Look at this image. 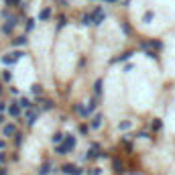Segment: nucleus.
I'll list each match as a JSON object with an SVG mask.
<instances>
[{
    "mask_svg": "<svg viewBox=\"0 0 175 175\" xmlns=\"http://www.w3.org/2000/svg\"><path fill=\"white\" fill-rule=\"evenodd\" d=\"M2 134H4V136L16 134V126H14V124H6V126H4V129H2Z\"/></svg>",
    "mask_w": 175,
    "mask_h": 175,
    "instance_id": "9",
    "label": "nucleus"
},
{
    "mask_svg": "<svg viewBox=\"0 0 175 175\" xmlns=\"http://www.w3.org/2000/svg\"><path fill=\"white\" fill-rule=\"evenodd\" d=\"M14 145H16V147H20V145H23V134H20V132H16V139H14Z\"/></svg>",
    "mask_w": 175,
    "mask_h": 175,
    "instance_id": "20",
    "label": "nucleus"
},
{
    "mask_svg": "<svg viewBox=\"0 0 175 175\" xmlns=\"http://www.w3.org/2000/svg\"><path fill=\"white\" fill-rule=\"evenodd\" d=\"M0 94H2V84H0Z\"/></svg>",
    "mask_w": 175,
    "mask_h": 175,
    "instance_id": "34",
    "label": "nucleus"
},
{
    "mask_svg": "<svg viewBox=\"0 0 175 175\" xmlns=\"http://www.w3.org/2000/svg\"><path fill=\"white\" fill-rule=\"evenodd\" d=\"M41 104H43V110H51V108H53V102H51V100H41Z\"/></svg>",
    "mask_w": 175,
    "mask_h": 175,
    "instance_id": "17",
    "label": "nucleus"
},
{
    "mask_svg": "<svg viewBox=\"0 0 175 175\" xmlns=\"http://www.w3.org/2000/svg\"><path fill=\"white\" fill-rule=\"evenodd\" d=\"M75 112H78V114H82V116H88V108H86V106H75Z\"/></svg>",
    "mask_w": 175,
    "mask_h": 175,
    "instance_id": "15",
    "label": "nucleus"
},
{
    "mask_svg": "<svg viewBox=\"0 0 175 175\" xmlns=\"http://www.w3.org/2000/svg\"><path fill=\"white\" fill-rule=\"evenodd\" d=\"M4 108H6V104H4V102H0V112H2Z\"/></svg>",
    "mask_w": 175,
    "mask_h": 175,
    "instance_id": "31",
    "label": "nucleus"
},
{
    "mask_svg": "<svg viewBox=\"0 0 175 175\" xmlns=\"http://www.w3.org/2000/svg\"><path fill=\"white\" fill-rule=\"evenodd\" d=\"M37 116H39V110H37V108H31V110L27 112V124H29V126L35 124V122H37Z\"/></svg>",
    "mask_w": 175,
    "mask_h": 175,
    "instance_id": "7",
    "label": "nucleus"
},
{
    "mask_svg": "<svg viewBox=\"0 0 175 175\" xmlns=\"http://www.w3.org/2000/svg\"><path fill=\"white\" fill-rule=\"evenodd\" d=\"M100 94H102V79H98L94 84V96H100Z\"/></svg>",
    "mask_w": 175,
    "mask_h": 175,
    "instance_id": "14",
    "label": "nucleus"
},
{
    "mask_svg": "<svg viewBox=\"0 0 175 175\" xmlns=\"http://www.w3.org/2000/svg\"><path fill=\"white\" fill-rule=\"evenodd\" d=\"M0 175H6V169L4 167H0Z\"/></svg>",
    "mask_w": 175,
    "mask_h": 175,
    "instance_id": "32",
    "label": "nucleus"
},
{
    "mask_svg": "<svg viewBox=\"0 0 175 175\" xmlns=\"http://www.w3.org/2000/svg\"><path fill=\"white\" fill-rule=\"evenodd\" d=\"M118 126H120L122 130H124V129H130V122H126V120H124V122H120V124H118Z\"/></svg>",
    "mask_w": 175,
    "mask_h": 175,
    "instance_id": "26",
    "label": "nucleus"
},
{
    "mask_svg": "<svg viewBox=\"0 0 175 175\" xmlns=\"http://www.w3.org/2000/svg\"><path fill=\"white\" fill-rule=\"evenodd\" d=\"M35 29V19H29L27 20V31H33Z\"/></svg>",
    "mask_w": 175,
    "mask_h": 175,
    "instance_id": "23",
    "label": "nucleus"
},
{
    "mask_svg": "<svg viewBox=\"0 0 175 175\" xmlns=\"http://www.w3.org/2000/svg\"><path fill=\"white\" fill-rule=\"evenodd\" d=\"M63 139H65V136H63L61 132H57V134H53V143H61Z\"/></svg>",
    "mask_w": 175,
    "mask_h": 175,
    "instance_id": "22",
    "label": "nucleus"
},
{
    "mask_svg": "<svg viewBox=\"0 0 175 175\" xmlns=\"http://www.w3.org/2000/svg\"><path fill=\"white\" fill-rule=\"evenodd\" d=\"M130 175H139V173H130Z\"/></svg>",
    "mask_w": 175,
    "mask_h": 175,
    "instance_id": "36",
    "label": "nucleus"
},
{
    "mask_svg": "<svg viewBox=\"0 0 175 175\" xmlns=\"http://www.w3.org/2000/svg\"><path fill=\"white\" fill-rule=\"evenodd\" d=\"M2 122H4V116H2V112H0V124H2Z\"/></svg>",
    "mask_w": 175,
    "mask_h": 175,
    "instance_id": "33",
    "label": "nucleus"
},
{
    "mask_svg": "<svg viewBox=\"0 0 175 175\" xmlns=\"http://www.w3.org/2000/svg\"><path fill=\"white\" fill-rule=\"evenodd\" d=\"M100 151H102L100 145H98V143H92V145H90V151H88L86 159H96V157H100V155H102Z\"/></svg>",
    "mask_w": 175,
    "mask_h": 175,
    "instance_id": "4",
    "label": "nucleus"
},
{
    "mask_svg": "<svg viewBox=\"0 0 175 175\" xmlns=\"http://www.w3.org/2000/svg\"><path fill=\"white\" fill-rule=\"evenodd\" d=\"M6 2H8V4H19L20 0H6Z\"/></svg>",
    "mask_w": 175,
    "mask_h": 175,
    "instance_id": "30",
    "label": "nucleus"
},
{
    "mask_svg": "<svg viewBox=\"0 0 175 175\" xmlns=\"http://www.w3.org/2000/svg\"><path fill=\"white\" fill-rule=\"evenodd\" d=\"M102 120H104V116H102V114H96V116H92V120H90V129L98 130V129L102 126Z\"/></svg>",
    "mask_w": 175,
    "mask_h": 175,
    "instance_id": "6",
    "label": "nucleus"
},
{
    "mask_svg": "<svg viewBox=\"0 0 175 175\" xmlns=\"http://www.w3.org/2000/svg\"><path fill=\"white\" fill-rule=\"evenodd\" d=\"M51 14H53V10H51V8H43V10H41V14H39V19H41V20H49Z\"/></svg>",
    "mask_w": 175,
    "mask_h": 175,
    "instance_id": "10",
    "label": "nucleus"
},
{
    "mask_svg": "<svg viewBox=\"0 0 175 175\" xmlns=\"http://www.w3.org/2000/svg\"><path fill=\"white\" fill-rule=\"evenodd\" d=\"M96 106H98V104H96V98H92V100H90V104H88V112H92Z\"/></svg>",
    "mask_w": 175,
    "mask_h": 175,
    "instance_id": "21",
    "label": "nucleus"
},
{
    "mask_svg": "<svg viewBox=\"0 0 175 175\" xmlns=\"http://www.w3.org/2000/svg\"><path fill=\"white\" fill-rule=\"evenodd\" d=\"M61 173L63 175H84L86 171H84L82 167H79V165H74V163H65L61 167Z\"/></svg>",
    "mask_w": 175,
    "mask_h": 175,
    "instance_id": "2",
    "label": "nucleus"
},
{
    "mask_svg": "<svg viewBox=\"0 0 175 175\" xmlns=\"http://www.w3.org/2000/svg\"><path fill=\"white\" fill-rule=\"evenodd\" d=\"M112 165H114V171H122V163L118 159H112Z\"/></svg>",
    "mask_w": 175,
    "mask_h": 175,
    "instance_id": "18",
    "label": "nucleus"
},
{
    "mask_svg": "<svg viewBox=\"0 0 175 175\" xmlns=\"http://www.w3.org/2000/svg\"><path fill=\"white\" fill-rule=\"evenodd\" d=\"M23 55H25L23 51H10V53H6V55L2 57V63H6V65H10V63H16L20 57H23Z\"/></svg>",
    "mask_w": 175,
    "mask_h": 175,
    "instance_id": "3",
    "label": "nucleus"
},
{
    "mask_svg": "<svg viewBox=\"0 0 175 175\" xmlns=\"http://www.w3.org/2000/svg\"><path fill=\"white\" fill-rule=\"evenodd\" d=\"M27 43V37H16V39H12V47H23Z\"/></svg>",
    "mask_w": 175,
    "mask_h": 175,
    "instance_id": "11",
    "label": "nucleus"
},
{
    "mask_svg": "<svg viewBox=\"0 0 175 175\" xmlns=\"http://www.w3.org/2000/svg\"><path fill=\"white\" fill-rule=\"evenodd\" d=\"M106 2H114V0H106Z\"/></svg>",
    "mask_w": 175,
    "mask_h": 175,
    "instance_id": "35",
    "label": "nucleus"
},
{
    "mask_svg": "<svg viewBox=\"0 0 175 175\" xmlns=\"http://www.w3.org/2000/svg\"><path fill=\"white\" fill-rule=\"evenodd\" d=\"M2 79H4V82H10V79H12V74H10L8 69H2Z\"/></svg>",
    "mask_w": 175,
    "mask_h": 175,
    "instance_id": "16",
    "label": "nucleus"
},
{
    "mask_svg": "<svg viewBox=\"0 0 175 175\" xmlns=\"http://www.w3.org/2000/svg\"><path fill=\"white\" fill-rule=\"evenodd\" d=\"M88 130H90L88 124H82V126H79V132H82V134H88Z\"/></svg>",
    "mask_w": 175,
    "mask_h": 175,
    "instance_id": "25",
    "label": "nucleus"
},
{
    "mask_svg": "<svg viewBox=\"0 0 175 175\" xmlns=\"http://www.w3.org/2000/svg\"><path fill=\"white\" fill-rule=\"evenodd\" d=\"M19 104H20V108H27V110H31V108H35V104H33L29 98H20L19 100Z\"/></svg>",
    "mask_w": 175,
    "mask_h": 175,
    "instance_id": "8",
    "label": "nucleus"
},
{
    "mask_svg": "<svg viewBox=\"0 0 175 175\" xmlns=\"http://www.w3.org/2000/svg\"><path fill=\"white\" fill-rule=\"evenodd\" d=\"M49 173H51V163L47 161V163L41 165V175H49Z\"/></svg>",
    "mask_w": 175,
    "mask_h": 175,
    "instance_id": "12",
    "label": "nucleus"
},
{
    "mask_svg": "<svg viewBox=\"0 0 175 175\" xmlns=\"http://www.w3.org/2000/svg\"><path fill=\"white\" fill-rule=\"evenodd\" d=\"M88 175H102V169H100V167H92V169L88 171Z\"/></svg>",
    "mask_w": 175,
    "mask_h": 175,
    "instance_id": "19",
    "label": "nucleus"
},
{
    "mask_svg": "<svg viewBox=\"0 0 175 175\" xmlns=\"http://www.w3.org/2000/svg\"><path fill=\"white\" fill-rule=\"evenodd\" d=\"M20 112H23V108H20V104H19V102H12V104H8V114H10L12 118L20 116Z\"/></svg>",
    "mask_w": 175,
    "mask_h": 175,
    "instance_id": "5",
    "label": "nucleus"
},
{
    "mask_svg": "<svg viewBox=\"0 0 175 175\" xmlns=\"http://www.w3.org/2000/svg\"><path fill=\"white\" fill-rule=\"evenodd\" d=\"M82 25H86V27L88 25H94V16L92 14H84L82 16Z\"/></svg>",
    "mask_w": 175,
    "mask_h": 175,
    "instance_id": "13",
    "label": "nucleus"
},
{
    "mask_svg": "<svg viewBox=\"0 0 175 175\" xmlns=\"http://www.w3.org/2000/svg\"><path fill=\"white\" fill-rule=\"evenodd\" d=\"M4 147H6V140H4V139H0V151H2Z\"/></svg>",
    "mask_w": 175,
    "mask_h": 175,
    "instance_id": "28",
    "label": "nucleus"
},
{
    "mask_svg": "<svg viewBox=\"0 0 175 175\" xmlns=\"http://www.w3.org/2000/svg\"><path fill=\"white\" fill-rule=\"evenodd\" d=\"M4 161H6V155H4V153H0V163H4Z\"/></svg>",
    "mask_w": 175,
    "mask_h": 175,
    "instance_id": "29",
    "label": "nucleus"
},
{
    "mask_svg": "<svg viewBox=\"0 0 175 175\" xmlns=\"http://www.w3.org/2000/svg\"><path fill=\"white\" fill-rule=\"evenodd\" d=\"M31 92H33V94H41V86H39V84H35V86H31Z\"/></svg>",
    "mask_w": 175,
    "mask_h": 175,
    "instance_id": "24",
    "label": "nucleus"
},
{
    "mask_svg": "<svg viewBox=\"0 0 175 175\" xmlns=\"http://www.w3.org/2000/svg\"><path fill=\"white\" fill-rule=\"evenodd\" d=\"M57 23H59V27H61V25H65V23H67V19H65V16H59Z\"/></svg>",
    "mask_w": 175,
    "mask_h": 175,
    "instance_id": "27",
    "label": "nucleus"
},
{
    "mask_svg": "<svg viewBox=\"0 0 175 175\" xmlns=\"http://www.w3.org/2000/svg\"><path fill=\"white\" fill-rule=\"evenodd\" d=\"M74 149H75V136H74V134H65L63 143L57 145V149H55V151H57L59 155H67V153H71Z\"/></svg>",
    "mask_w": 175,
    "mask_h": 175,
    "instance_id": "1",
    "label": "nucleus"
}]
</instances>
